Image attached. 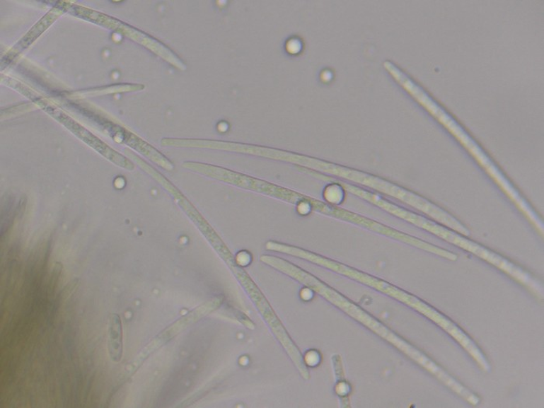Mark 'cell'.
Returning a JSON list of instances; mask_svg holds the SVG:
<instances>
[{
	"mask_svg": "<svg viewBox=\"0 0 544 408\" xmlns=\"http://www.w3.org/2000/svg\"><path fill=\"white\" fill-rule=\"evenodd\" d=\"M221 304V300L215 299L210 301L207 304H204L202 307L194 310L191 313L183 318L180 319L178 322L173 325L170 327L168 328L161 335L156 337V339L148 345V346L141 353V356L146 359L149 354H151L156 349H159L162 344L167 342L172 339L173 336L183 331L188 325L196 322L200 318L204 315H207L211 311L216 310L219 307Z\"/></svg>",
	"mask_w": 544,
	"mask_h": 408,
	"instance_id": "6",
	"label": "cell"
},
{
	"mask_svg": "<svg viewBox=\"0 0 544 408\" xmlns=\"http://www.w3.org/2000/svg\"><path fill=\"white\" fill-rule=\"evenodd\" d=\"M236 264L240 267H244L249 264L251 262L250 255L246 251H241L235 259Z\"/></svg>",
	"mask_w": 544,
	"mask_h": 408,
	"instance_id": "13",
	"label": "cell"
},
{
	"mask_svg": "<svg viewBox=\"0 0 544 408\" xmlns=\"http://www.w3.org/2000/svg\"><path fill=\"white\" fill-rule=\"evenodd\" d=\"M404 89L412 95L419 103L424 107L433 116L435 117L444 127L458 140V142L470 153L490 175L494 182L498 185L502 191L506 194L510 200L516 204V207L522 211L526 217L533 223L539 221V216L531 207L529 204L522 197L515 187L509 182V179L502 174V172L497 168L482 148L474 139L468 134L461 125L457 123L453 117L449 115L445 110L439 105L429 94L424 91L419 85L413 81H407Z\"/></svg>",
	"mask_w": 544,
	"mask_h": 408,
	"instance_id": "1",
	"label": "cell"
},
{
	"mask_svg": "<svg viewBox=\"0 0 544 408\" xmlns=\"http://www.w3.org/2000/svg\"><path fill=\"white\" fill-rule=\"evenodd\" d=\"M62 264L59 262L55 264L52 269L50 280V289L51 292H53L55 287H57L62 274Z\"/></svg>",
	"mask_w": 544,
	"mask_h": 408,
	"instance_id": "9",
	"label": "cell"
},
{
	"mask_svg": "<svg viewBox=\"0 0 544 408\" xmlns=\"http://www.w3.org/2000/svg\"><path fill=\"white\" fill-rule=\"evenodd\" d=\"M286 49L289 54H296L302 50V43L297 38H291L287 43Z\"/></svg>",
	"mask_w": 544,
	"mask_h": 408,
	"instance_id": "11",
	"label": "cell"
},
{
	"mask_svg": "<svg viewBox=\"0 0 544 408\" xmlns=\"http://www.w3.org/2000/svg\"><path fill=\"white\" fill-rule=\"evenodd\" d=\"M293 163L301 168L351 180L354 183L369 187L381 193H383L388 187V180L381 177L308 156L295 153Z\"/></svg>",
	"mask_w": 544,
	"mask_h": 408,
	"instance_id": "4",
	"label": "cell"
},
{
	"mask_svg": "<svg viewBox=\"0 0 544 408\" xmlns=\"http://www.w3.org/2000/svg\"><path fill=\"white\" fill-rule=\"evenodd\" d=\"M233 272L240 281L244 289L246 290L252 301L255 303L256 307L260 313H262L267 324L270 325L275 337H277L283 348L285 349L291 361H293L299 373L305 380H309V371L305 364L301 352L299 351L293 340L290 339L285 327H283L277 316L275 315L270 304L267 301L262 293L260 291V289L255 282L252 281L247 272L241 269V267L238 266V268L233 270Z\"/></svg>",
	"mask_w": 544,
	"mask_h": 408,
	"instance_id": "3",
	"label": "cell"
},
{
	"mask_svg": "<svg viewBox=\"0 0 544 408\" xmlns=\"http://www.w3.org/2000/svg\"><path fill=\"white\" fill-rule=\"evenodd\" d=\"M122 325L120 316L114 313L109 318L108 352L114 363H120L123 355Z\"/></svg>",
	"mask_w": 544,
	"mask_h": 408,
	"instance_id": "7",
	"label": "cell"
},
{
	"mask_svg": "<svg viewBox=\"0 0 544 408\" xmlns=\"http://www.w3.org/2000/svg\"><path fill=\"white\" fill-rule=\"evenodd\" d=\"M345 192L343 187L337 183L331 184L325 187L324 191V198L330 205L337 206L342 203L345 199Z\"/></svg>",
	"mask_w": 544,
	"mask_h": 408,
	"instance_id": "8",
	"label": "cell"
},
{
	"mask_svg": "<svg viewBox=\"0 0 544 408\" xmlns=\"http://www.w3.org/2000/svg\"><path fill=\"white\" fill-rule=\"evenodd\" d=\"M376 206L388 211V213L394 216L403 219V221L419 227L421 229L434 234L436 236L477 255L483 259V260L494 265L497 268L509 274L512 278L522 282V284L533 288L537 287L536 282L530 276V274L520 269L519 267L510 262L507 259L497 255L493 251L461 237L459 234L445 228L443 226L432 222L429 218L414 214L411 211L396 206L395 204H393L383 198L378 199L376 202Z\"/></svg>",
	"mask_w": 544,
	"mask_h": 408,
	"instance_id": "2",
	"label": "cell"
},
{
	"mask_svg": "<svg viewBox=\"0 0 544 408\" xmlns=\"http://www.w3.org/2000/svg\"><path fill=\"white\" fill-rule=\"evenodd\" d=\"M79 284H80V281H79L77 279L71 281L69 284L62 289V291L60 294V300L62 301L68 300L69 296H71V295H72L76 291Z\"/></svg>",
	"mask_w": 544,
	"mask_h": 408,
	"instance_id": "10",
	"label": "cell"
},
{
	"mask_svg": "<svg viewBox=\"0 0 544 408\" xmlns=\"http://www.w3.org/2000/svg\"><path fill=\"white\" fill-rule=\"evenodd\" d=\"M172 194L178 202L179 206L183 209L185 213L190 218L192 222L198 226L199 231L204 234V236L209 241L212 247L216 250L219 255L222 257L224 260L230 266V268L233 269L238 264H236L235 259L228 250L224 243L218 236V234L212 228V226L204 218V217L199 213L192 204L187 200V199L181 193L178 188L173 185L168 191Z\"/></svg>",
	"mask_w": 544,
	"mask_h": 408,
	"instance_id": "5",
	"label": "cell"
},
{
	"mask_svg": "<svg viewBox=\"0 0 544 408\" xmlns=\"http://www.w3.org/2000/svg\"><path fill=\"white\" fill-rule=\"evenodd\" d=\"M320 359L319 353H315L314 351H311L306 353V356L304 359L305 364L309 366H317L320 363Z\"/></svg>",
	"mask_w": 544,
	"mask_h": 408,
	"instance_id": "12",
	"label": "cell"
}]
</instances>
